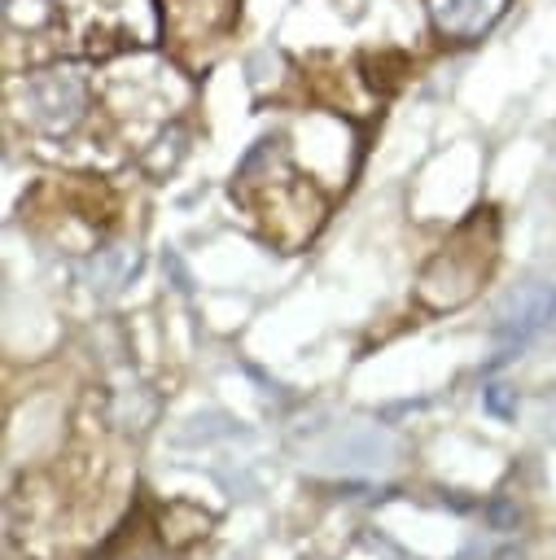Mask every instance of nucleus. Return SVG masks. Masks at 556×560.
Here are the masks:
<instances>
[{
  "label": "nucleus",
  "instance_id": "f257e3e1",
  "mask_svg": "<svg viewBox=\"0 0 556 560\" xmlns=\"http://www.w3.org/2000/svg\"><path fill=\"white\" fill-rule=\"evenodd\" d=\"M22 118L35 127V131H48V136H66L83 122L88 114V83L79 70L61 66V70H39L22 83V101H18Z\"/></svg>",
  "mask_w": 556,
  "mask_h": 560
},
{
  "label": "nucleus",
  "instance_id": "f03ea898",
  "mask_svg": "<svg viewBox=\"0 0 556 560\" xmlns=\"http://www.w3.org/2000/svg\"><path fill=\"white\" fill-rule=\"evenodd\" d=\"M556 319V284H521L508 293V302L495 315V337H499V359L521 350L534 332H543Z\"/></svg>",
  "mask_w": 556,
  "mask_h": 560
},
{
  "label": "nucleus",
  "instance_id": "7ed1b4c3",
  "mask_svg": "<svg viewBox=\"0 0 556 560\" xmlns=\"http://www.w3.org/2000/svg\"><path fill=\"white\" fill-rule=\"evenodd\" d=\"M503 9L508 0H429V22L442 39L473 44L503 18Z\"/></svg>",
  "mask_w": 556,
  "mask_h": 560
},
{
  "label": "nucleus",
  "instance_id": "20e7f679",
  "mask_svg": "<svg viewBox=\"0 0 556 560\" xmlns=\"http://www.w3.org/2000/svg\"><path fill=\"white\" fill-rule=\"evenodd\" d=\"M486 411L499 416V420H512V416H517V389L490 385V389H486Z\"/></svg>",
  "mask_w": 556,
  "mask_h": 560
},
{
  "label": "nucleus",
  "instance_id": "39448f33",
  "mask_svg": "<svg viewBox=\"0 0 556 560\" xmlns=\"http://www.w3.org/2000/svg\"><path fill=\"white\" fill-rule=\"evenodd\" d=\"M490 521H495V529H512L517 525V508L508 499H499V503H490Z\"/></svg>",
  "mask_w": 556,
  "mask_h": 560
}]
</instances>
